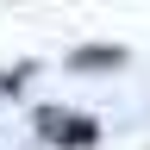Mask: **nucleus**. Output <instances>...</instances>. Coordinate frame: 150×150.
Segmentation results:
<instances>
[{
  "instance_id": "nucleus-1",
  "label": "nucleus",
  "mask_w": 150,
  "mask_h": 150,
  "mask_svg": "<svg viewBox=\"0 0 150 150\" xmlns=\"http://www.w3.org/2000/svg\"><path fill=\"white\" fill-rule=\"evenodd\" d=\"M56 125H63V131H50L56 144H94V125L88 119H56Z\"/></svg>"
}]
</instances>
